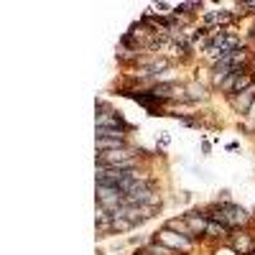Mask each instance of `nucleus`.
Wrapping results in <instances>:
<instances>
[{
	"instance_id": "1",
	"label": "nucleus",
	"mask_w": 255,
	"mask_h": 255,
	"mask_svg": "<svg viewBox=\"0 0 255 255\" xmlns=\"http://www.w3.org/2000/svg\"><path fill=\"white\" fill-rule=\"evenodd\" d=\"M222 212H225V215H220V220H222V222H227V225L245 222V212H243V209H238V207H225Z\"/></svg>"
}]
</instances>
